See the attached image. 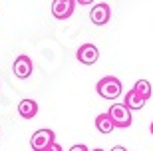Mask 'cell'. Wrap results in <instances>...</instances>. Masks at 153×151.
I'll use <instances>...</instances> for the list:
<instances>
[{
	"label": "cell",
	"mask_w": 153,
	"mask_h": 151,
	"mask_svg": "<svg viewBox=\"0 0 153 151\" xmlns=\"http://www.w3.org/2000/svg\"><path fill=\"white\" fill-rule=\"evenodd\" d=\"M96 90L103 100L114 101V100H117L119 95H121V82H119L115 76H105V78H102L100 82H97Z\"/></svg>",
	"instance_id": "cell-1"
},
{
	"label": "cell",
	"mask_w": 153,
	"mask_h": 151,
	"mask_svg": "<svg viewBox=\"0 0 153 151\" xmlns=\"http://www.w3.org/2000/svg\"><path fill=\"white\" fill-rule=\"evenodd\" d=\"M108 115H109V119H111V123H114V127H119V129H127L131 125V121H133L131 112L123 103H111Z\"/></svg>",
	"instance_id": "cell-2"
},
{
	"label": "cell",
	"mask_w": 153,
	"mask_h": 151,
	"mask_svg": "<svg viewBox=\"0 0 153 151\" xmlns=\"http://www.w3.org/2000/svg\"><path fill=\"white\" fill-rule=\"evenodd\" d=\"M56 141V135L52 129H38L32 139H30V145H32V151H46L48 145H52Z\"/></svg>",
	"instance_id": "cell-3"
},
{
	"label": "cell",
	"mask_w": 153,
	"mask_h": 151,
	"mask_svg": "<svg viewBox=\"0 0 153 151\" xmlns=\"http://www.w3.org/2000/svg\"><path fill=\"white\" fill-rule=\"evenodd\" d=\"M109 18H111V8H109L108 2H97V4L91 6L90 20L96 24V26H103V24H108Z\"/></svg>",
	"instance_id": "cell-4"
},
{
	"label": "cell",
	"mask_w": 153,
	"mask_h": 151,
	"mask_svg": "<svg viewBox=\"0 0 153 151\" xmlns=\"http://www.w3.org/2000/svg\"><path fill=\"white\" fill-rule=\"evenodd\" d=\"M32 70H34V64H32L30 56H26V54L18 56L16 60H14V64H12V72H14V76L20 78V80L30 78V76H32Z\"/></svg>",
	"instance_id": "cell-5"
},
{
	"label": "cell",
	"mask_w": 153,
	"mask_h": 151,
	"mask_svg": "<svg viewBox=\"0 0 153 151\" xmlns=\"http://www.w3.org/2000/svg\"><path fill=\"white\" fill-rule=\"evenodd\" d=\"M76 58H78L82 64H85V66H91V64H96L97 60H100V50H97L96 44H82L78 48V52H76Z\"/></svg>",
	"instance_id": "cell-6"
},
{
	"label": "cell",
	"mask_w": 153,
	"mask_h": 151,
	"mask_svg": "<svg viewBox=\"0 0 153 151\" xmlns=\"http://www.w3.org/2000/svg\"><path fill=\"white\" fill-rule=\"evenodd\" d=\"M76 10V2L74 0H54L52 2V14L58 20H68Z\"/></svg>",
	"instance_id": "cell-7"
},
{
	"label": "cell",
	"mask_w": 153,
	"mask_h": 151,
	"mask_svg": "<svg viewBox=\"0 0 153 151\" xmlns=\"http://www.w3.org/2000/svg\"><path fill=\"white\" fill-rule=\"evenodd\" d=\"M18 113H20L24 119L36 118V113H38V103H36L34 100L26 97V100H22L20 103H18Z\"/></svg>",
	"instance_id": "cell-8"
},
{
	"label": "cell",
	"mask_w": 153,
	"mask_h": 151,
	"mask_svg": "<svg viewBox=\"0 0 153 151\" xmlns=\"http://www.w3.org/2000/svg\"><path fill=\"white\" fill-rule=\"evenodd\" d=\"M147 101L143 100L141 95H137L133 90H129L127 94H125V97H123V106L127 107V109H143V106H145Z\"/></svg>",
	"instance_id": "cell-9"
},
{
	"label": "cell",
	"mask_w": 153,
	"mask_h": 151,
	"mask_svg": "<svg viewBox=\"0 0 153 151\" xmlns=\"http://www.w3.org/2000/svg\"><path fill=\"white\" fill-rule=\"evenodd\" d=\"M96 129L100 131V133H111V131L115 129L108 113H100V115L96 118Z\"/></svg>",
	"instance_id": "cell-10"
},
{
	"label": "cell",
	"mask_w": 153,
	"mask_h": 151,
	"mask_svg": "<svg viewBox=\"0 0 153 151\" xmlns=\"http://www.w3.org/2000/svg\"><path fill=\"white\" fill-rule=\"evenodd\" d=\"M131 90L135 91L137 95H141V97H143L145 101H147L149 97H151V94H153V90H151V84H149L147 80H137V82H135V86H133Z\"/></svg>",
	"instance_id": "cell-11"
},
{
	"label": "cell",
	"mask_w": 153,
	"mask_h": 151,
	"mask_svg": "<svg viewBox=\"0 0 153 151\" xmlns=\"http://www.w3.org/2000/svg\"><path fill=\"white\" fill-rule=\"evenodd\" d=\"M70 151H90V149H88L84 143H78V145H72V147H70Z\"/></svg>",
	"instance_id": "cell-12"
},
{
	"label": "cell",
	"mask_w": 153,
	"mask_h": 151,
	"mask_svg": "<svg viewBox=\"0 0 153 151\" xmlns=\"http://www.w3.org/2000/svg\"><path fill=\"white\" fill-rule=\"evenodd\" d=\"M46 151H64V149H62V145H60V143H56V141H54L52 145H48V149H46Z\"/></svg>",
	"instance_id": "cell-13"
},
{
	"label": "cell",
	"mask_w": 153,
	"mask_h": 151,
	"mask_svg": "<svg viewBox=\"0 0 153 151\" xmlns=\"http://www.w3.org/2000/svg\"><path fill=\"white\" fill-rule=\"evenodd\" d=\"M111 151H127L125 147H121V145H115V147H111Z\"/></svg>",
	"instance_id": "cell-14"
},
{
	"label": "cell",
	"mask_w": 153,
	"mask_h": 151,
	"mask_svg": "<svg viewBox=\"0 0 153 151\" xmlns=\"http://www.w3.org/2000/svg\"><path fill=\"white\" fill-rule=\"evenodd\" d=\"M149 129H151V135H153V121H151V125H149Z\"/></svg>",
	"instance_id": "cell-15"
},
{
	"label": "cell",
	"mask_w": 153,
	"mask_h": 151,
	"mask_svg": "<svg viewBox=\"0 0 153 151\" xmlns=\"http://www.w3.org/2000/svg\"><path fill=\"white\" fill-rule=\"evenodd\" d=\"M94 151H105V149H94Z\"/></svg>",
	"instance_id": "cell-16"
}]
</instances>
